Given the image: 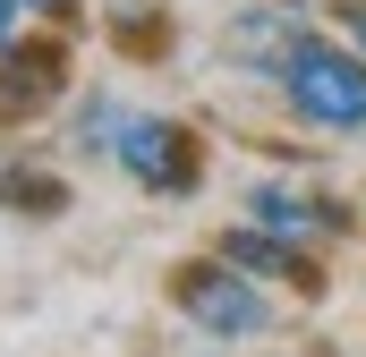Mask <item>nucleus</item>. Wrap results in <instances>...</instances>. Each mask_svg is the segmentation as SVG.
Returning a JSON list of instances; mask_svg holds the SVG:
<instances>
[{
    "mask_svg": "<svg viewBox=\"0 0 366 357\" xmlns=\"http://www.w3.org/2000/svg\"><path fill=\"white\" fill-rule=\"evenodd\" d=\"M273 86H281V102H290L307 128H324V136H358L366 128V51H350V43L298 34Z\"/></svg>",
    "mask_w": 366,
    "mask_h": 357,
    "instance_id": "nucleus-1",
    "label": "nucleus"
},
{
    "mask_svg": "<svg viewBox=\"0 0 366 357\" xmlns=\"http://www.w3.org/2000/svg\"><path fill=\"white\" fill-rule=\"evenodd\" d=\"M171 298H179V315L196 332H213V341H256V332H273V298L256 289V272H239L230 256L222 264H187L171 281Z\"/></svg>",
    "mask_w": 366,
    "mask_h": 357,
    "instance_id": "nucleus-2",
    "label": "nucleus"
},
{
    "mask_svg": "<svg viewBox=\"0 0 366 357\" xmlns=\"http://www.w3.org/2000/svg\"><path fill=\"white\" fill-rule=\"evenodd\" d=\"M111 162L137 178L145 196H196V171H204L196 136H187L179 119H162V111H128L119 136H111Z\"/></svg>",
    "mask_w": 366,
    "mask_h": 357,
    "instance_id": "nucleus-3",
    "label": "nucleus"
},
{
    "mask_svg": "<svg viewBox=\"0 0 366 357\" xmlns=\"http://www.w3.org/2000/svg\"><path fill=\"white\" fill-rule=\"evenodd\" d=\"M247 221L273 230L281 247H298V256H315V247L341 238V204H324L307 187H247Z\"/></svg>",
    "mask_w": 366,
    "mask_h": 357,
    "instance_id": "nucleus-4",
    "label": "nucleus"
},
{
    "mask_svg": "<svg viewBox=\"0 0 366 357\" xmlns=\"http://www.w3.org/2000/svg\"><path fill=\"white\" fill-rule=\"evenodd\" d=\"M222 43L239 51V69H264V77H281V60H290V43H298V17H281V9H247V17H239Z\"/></svg>",
    "mask_w": 366,
    "mask_h": 357,
    "instance_id": "nucleus-5",
    "label": "nucleus"
},
{
    "mask_svg": "<svg viewBox=\"0 0 366 357\" xmlns=\"http://www.w3.org/2000/svg\"><path fill=\"white\" fill-rule=\"evenodd\" d=\"M222 256H230L239 272H256V281H298V272H307V256H298V247H281L273 230H256V221H239V230L222 238Z\"/></svg>",
    "mask_w": 366,
    "mask_h": 357,
    "instance_id": "nucleus-6",
    "label": "nucleus"
},
{
    "mask_svg": "<svg viewBox=\"0 0 366 357\" xmlns=\"http://www.w3.org/2000/svg\"><path fill=\"white\" fill-rule=\"evenodd\" d=\"M332 17H341V34H350V51H366V0H332Z\"/></svg>",
    "mask_w": 366,
    "mask_h": 357,
    "instance_id": "nucleus-7",
    "label": "nucleus"
},
{
    "mask_svg": "<svg viewBox=\"0 0 366 357\" xmlns=\"http://www.w3.org/2000/svg\"><path fill=\"white\" fill-rule=\"evenodd\" d=\"M26 9H43V17H69V9H77V0H26Z\"/></svg>",
    "mask_w": 366,
    "mask_h": 357,
    "instance_id": "nucleus-8",
    "label": "nucleus"
},
{
    "mask_svg": "<svg viewBox=\"0 0 366 357\" xmlns=\"http://www.w3.org/2000/svg\"><path fill=\"white\" fill-rule=\"evenodd\" d=\"M9 17H17V0H0V43H9Z\"/></svg>",
    "mask_w": 366,
    "mask_h": 357,
    "instance_id": "nucleus-9",
    "label": "nucleus"
}]
</instances>
